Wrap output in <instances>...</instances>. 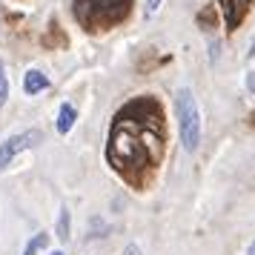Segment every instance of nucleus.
I'll use <instances>...</instances> for the list:
<instances>
[{
  "label": "nucleus",
  "instance_id": "f257e3e1",
  "mask_svg": "<svg viewBox=\"0 0 255 255\" xmlns=\"http://www.w3.org/2000/svg\"><path fill=\"white\" fill-rule=\"evenodd\" d=\"M166 112L155 95H138L112 118L106 138V163L132 189H146L166 158Z\"/></svg>",
  "mask_w": 255,
  "mask_h": 255
},
{
  "label": "nucleus",
  "instance_id": "f03ea898",
  "mask_svg": "<svg viewBox=\"0 0 255 255\" xmlns=\"http://www.w3.org/2000/svg\"><path fill=\"white\" fill-rule=\"evenodd\" d=\"M135 0H72V14L86 32H109L129 17Z\"/></svg>",
  "mask_w": 255,
  "mask_h": 255
},
{
  "label": "nucleus",
  "instance_id": "7ed1b4c3",
  "mask_svg": "<svg viewBox=\"0 0 255 255\" xmlns=\"http://www.w3.org/2000/svg\"><path fill=\"white\" fill-rule=\"evenodd\" d=\"M175 115H178V129H181V140L184 149L195 152L201 143V109L192 89H178L175 92Z\"/></svg>",
  "mask_w": 255,
  "mask_h": 255
},
{
  "label": "nucleus",
  "instance_id": "20e7f679",
  "mask_svg": "<svg viewBox=\"0 0 255 255\" xmlns=\"http://www.w3.org/2000/svg\"><path fill=\"white\" fill-rule=\"evenodd\" d=\"M40 140H43V132H40V129H29V132H20V135L6 138L3 143H0V172H3L23 149L35 146V143H40Z\"/></svg>",
  "mask_w": 255,
  "mask_h": 255
},
{
  "label": "nucleus",
  "instance_id": "39448f33",
  "mask_svg": "<svg viewBox=\"0 0 255 255\" xmlns=\"http://www.w3.org/2000/svg\"><path fill=\"white\" fill-rule=\"evenodd\" d=\"M224 12V23H227V32H235L238 26L244 23V17L250 12V3L253 0H215Z\"/></svg>",
  "mask_w": 255,
  "mask_h": 255
},
{
  "label": "nucleus",
  "instance_id": "423d86ee",
  "mask_svg": "<svg viewBox=\"0 0 255 255\" xmlns=\"http://www.w3.org/2000/svg\"><path fill=\"white\" fill-rule=\"evenodd\" d=\"M43 89H49V78L43 75L40 69H29L23 78V92L26 95H37L43 92Z\"/></svg>",
  "mask_w": 255,
  "mask_h": 255
},
{
  "label": "nucleus",
  "instance_id": "0eeeda50",
  "mask_svg": "<svg viewBox=\"0 0 255 255\" xmlns=\"http://www.w3.org/2000/svg\"><path fill=\"white\" fill-rule=\"evenodd\" d=\"M75 121H78V109L72 104H63L60 106V112H58V132L60 135H66L72 127H75Z\"/></svg>",
  "mask_w": 255,
  "mask_h": 255
},
{
  "label": "nucleus",
  "instance_id": "6e6552de",
  "mask_svg": "<svg viewBox=\"0 0 255 255\" xmlns=\"http://www.w3.org/2000/svg\"><path fill=\"white\" fill-rule=\"evenodd\" d=\"M55 235H58L60 241L66 244L72 238V212L69 207H60V215H58V227H55Z\"/></svg>",
  "mask_w": 255,
  "mask_h": 255
},
{
  "label": "nucleus",
  "instance_id": "1a4fd4ad",
  "mask_svg": "<svg viewBox=\"0 0 255 255\" xmlns=\"http://www.w3.org/2000/svg\"><path fill=\"white\" fill-rule=\"evenodd\" d=\"M46 244H49V235H46V232H37L35 238H32L29 244H26L23 255H37L40 250H43V247H46Z\"/></svg>",
  "mask_w": 255,
  "mask_h": 255
},
{
  "label": "nucleus",
  "instance_id": "9d476101",
  "mask_svg": "<svg viewBox=\"0 0 255 255\" xmlns=\"http://www.w3.org/2000/svg\"><path fill=\"white\" fill-rule=\"evenodd\" d=\"M9 101V78H6V69H3V60H0V106Z\"/></svg>",
  "mask_w": 255,
  "mask_h": 255
},
{
  "label": "nucleus",
  "instance_id": "9b49d317",
  "mask_svg": "<svg viewBox=\"0 0 255 255\" xmlns=\"http://www.w3.org/2000/svg\"><path fill=\"white\" fill-rule=\"evenodd\" d=\"M161 9V0H149V6H146V17H155Z\"/></svg>",
  "mask_w": 255,
  "mask_h": 255
},
{
  "label": "nucleus",
  "instance_id": "f8f14e48",
  "mask_svg": "<svg viewBox=\"0 0 255 255\" xmlns=\"http://www.w3.org/2000/svg\"><path fill=\"white\" fill-rule=\"evenodd\" d=\"M247 89L255 95V72H250V75H247Z\"/></svg>",
  "mask_w": 255,
  "mask_h": 255
},
{
  "label": "nucleus",
  "instance_id": "ddd939ff",
  "mask_svg": "<svg viewBox=\"0 0 255 255\" xmlns=\"http://www.w3.org/2000/svg\"><path fill=\"white\" fill-rule=\"evenodd\" d=\"M124 255H140V250L135 247V244H129L127 250H124Z\"/></svg>",
  "mask_w": 255,
  "mask_h": 255
},
{
  "label": "nucleus",
  "instance_id": "4468645a",
  "mask_svg": "<svg viewBox=\"0 0 255 255\" xmlns=\"http://www.w3.org/2000/svg\"><path fill=\"white\" fill-rule=\"evenodd\" d=\"M247 255H255V241L250 244V247H247Z\"/></svg>",
  "mask_w": 255,
  "mask_h": 255
},
{
  "label": "nucleus",
  "instance_id": "2eb2a0df",
  "mask_svg": "<svg viewBox=\"0 0 255 255\" xmlns=\"http://www.w3.org/2000/svg\"><path fill=\"white\" fill-rule=\"evenodd\" d=\"M52 255H63V253H52Z\"/></svg>",
  "mask_w": 255,
  "mask_h": 255
}]
</instances>
